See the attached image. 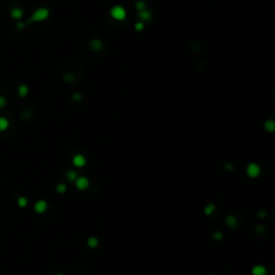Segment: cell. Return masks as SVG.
<instances>
[{"instance_id": "4", "label": "cell", "mask_w": 275, "mask_h": 275, "mask_svg": "<svg viewBox=\"0 0 275 275\" xmlns=\"http://www.w3.org/2000/svg\"><path fill=\"white\" fill-rule=\"evenodd\" d=\"M73 165L75 167L82 168L86 165V159H85V157L82 156V155H75L73 158Z\"/></svg>"}, {"instance_id": "8", "label": "cell", "mask_w": 275, "mask_h": 275, "mask_svg": "<svg viewBox=\"0 0 275 275\" xmlns=\"http://www.w3.org/2000/svg\"><path fill=\"white\" fill-rule=\"evenodd\" d=\"M87 244H88L89 247H91V248L97 247V245H98V238H95V237L89 238L88 241H87Z\"/></svg>"}, {"instance_id": "13", "label": "cell", "mask_w": 275, "mask_h": 275, "mask_svg": "<svg viewBox=\"0 0 275 275\" xmlns=\"http://www.w3.org/2000/svg\"><path fill=\"white\" fill-rule=\"evenodd\" d=\"M57 191H58V193H60V194L65 193V191H66V186L64 184L58 185V186H57Z\"/></svg>"}, {"instance_id": "6", "label": "cell", "mask_w": 275, "mask_h": 275, "mask_svg": "<svg viewBox=\"0 0 275 275\" xmlns=\"http://www.w3.org/2000/svg\"><path fill=\"white\" fill-rule=\"evenodd\" d=\"M9 120L6 117H0V131H4L9 128Z\"/></svg>"}, {"instance_id": "10", "label": "cell", "mask_w": 275, "mask_h": 275, "mask_svg": "<svg viewBox=\"0 0 275 275\" xmlns=\"http://www.w3.org/2000/svg\"><path fill=\"white\" fill-rule=\"evenodd\" d=\"M214 210H215V206H214L213 204H209V205L205 208V211H204V213H205L206 215H210V214L213 213Z\"/></svg>"}, {"instance_id": "12", "label": "cell", "mask_w": 275, "mask_h": 275, "mask_svg": "<svg viewBox=\"0 0 275 275\" xmlns=\"http://www.w3.org/2000/svg\"><path fill=\"white\" fill-rule=\"evenodd\" d=\"M266 128H267L269 131H273V130H274V128H275L274 123H273V121H272V120L268 121V123H266Z\"/></svg>"}, {"instance_id": "11", "label": "cell", "mask_w": 275, "mask_h": 275, "mask_svg": "<svg viewBox=\"0 0 275 275\" xmlns=\"http://www.w3.org/2000/svg\"><path fill=\"white\" fill-rule=\"evenodd\" d=\"M77 176H76V173L73 171H69L68 172V179H70V181H74V179H76Z\"/></svg>"}, {"instance_id": "3", "label": "cell", "mask_w": 275, "mask_h": 275, "mask_svg": "<svg viewBox=\"0 0 275 275\" xmlns=\"http://www.w3.org/2000/svg\"><path fill=\"white\" fill-rule=\"evenodd\" d=\"M75 184H76V187L79 189H86L87 187H88L89 185V181L86 179V177H79V179H76V182H75Z\"/></svg>"}, {"instance_id": "9", "label": "cell", "mask_w": 275, "mask_h": 275, "mask_svg": "<svg viewBox=\"0 0 275 275\" xmlns=\"http://www.w3.org/2000/svg\"><path fill=\"white\" fill-rule=\"evenodd\" d=\"M28 204V200L25 198V197H21V198H18V205L22 206V208H24V206H26Z\"/></svg>"}, {"instance_id": "2", "label": "cell", "mask_w": 275, "mask_h": 275, "mask_svg": "<svg viewBox=\"0 0 275 275\" xmlns=\"http://www.w3.org/2000/svg\"><path fill=\"white\" fill-rule=\"evenodd\" d=\"M46 209H47V203H46L45 201L40 200V201L36 202V204H35V211L37 212V213H39V214L44 213V212L46 211Z\"/></svg>"}, {"instance_id": "5", "label": "cell", "mask_w": 275, "mask_h": 275, "mask_svg": "<svg viewBox=\"0 0 275 275\" xmlns=\"http://www.w3.org/2000/svg\"><path fill=\"white\" fill-rule=\"evenodd\" d=\"M252 273H253V275H264L267 273V271L262 266H256V267L253 268Z\"/></svg>"}, {"instance_id": "1", "label": "cell", "mask_w": 275, "mask_h": 275, "mask_svg": "<svg viewBox=\"0 0 275 275\" xmlns=\"http://www.w3.org/2000/svg\"><path fill=\"white\" fill-rule=\"evenodd\" d=\"M247 175L250 177H253V179H255V177L259 176L260 174V168L259 165H257L256 164H249L247 165Z\"/></svg>"}, {"instance_id": "7", "label": "cell", "mask_w": 275, "mask_h": 275, "mask_svg": "<svg viewBox=\"0 0 275 275\" xmlns=\"http://www.w3.org/2000/svg\"><path fill=\"white\" fill-rule=\"evenodd\" d=\"M226 223H227V225L230 226V227H234V226L237 225V219H235L234 216L229 215L227 218H226Z\"/></svg>"}, {"instance_id": "15", "label": "cell", "mask_w": 275, "mask_h": 275, "mask_svg": "<svg viewBox=\"0 0 275 275\" xmlns=\"http://www.w3.org/2000/svg\"><path fill=\"white\" fill-rule=\"evenodd\" d=\"M4 104H6V100H4V99H2V98H0V108H1V106H3Z\"/></svg>"}, {"instance_id": "14", "label": "cell", "mask_w": 275, "mask_h": 275, "mask_svg": "<svg viewBox=\"0 0 275 275\" xmlns=\"http://www.w3.org/2000/svg\"><path fill=\"white\" fill-rule=\"evenodd\" d=\"M214 237H215V238H217V240H220L221 238V234L219 232H216L215 234H214Z\"/></svg>"}, {"instance_id": "16", "label": "cell", "mask_w": 275, "mask_h": 275, "mask_svg": "<svg viewBox=\"0 0 275 275\" xmlns=\"http://www.w3.org/2000/svg\"><path fill=\"white\" fill-rule=\"evenodd\" d=\"M56 275H64V274H61V273H58V274H56Z\"/></svg>"}]
</instances>
